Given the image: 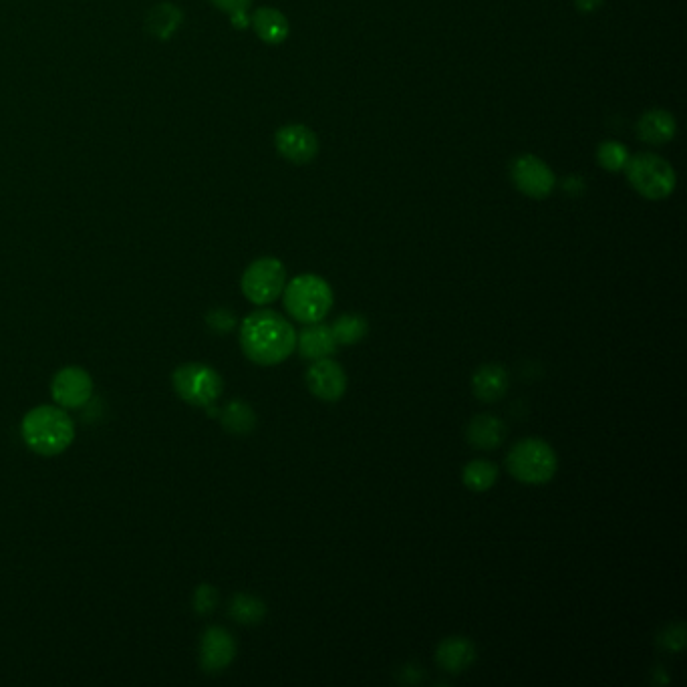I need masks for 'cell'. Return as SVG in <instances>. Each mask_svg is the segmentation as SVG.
<instances>
[{
  "mask_svg": "<svg viewBox=\"0 0 687 687\" xmlns=\"http://www.w3.org/2000/svg\"><path fill=\"white\" fill-rule=\"evenodd\" d=\"M274 144H277L279 154L295 166H305L319 154L317 135L301 123L281 127L274 135Z\"/></svg>",
  "mask_w": 687,
  "mask_h": 687,
  "instance_id": "obj_10",
  "label": "cell"
},
{
  "mask_svg": "<svg viewBox=\"0 0 687 687\" xmlns=\"http://www.w3.org/2000/svg\"><path fill=\"white\" fill-rule=\"evenodd\" d=\"M331 331L337 345H355L367 335L369 325L363 315H341L331 325Z\"/></svg>",
  "mask_w": 687,
  "mask_h": 687,
  "instance_id": "obj_23",
  "label": "cell"
},
{
  "mask_svg": "<svg viewBox=\"0 0 687 687\" xmlns=\"http://www.w3.org/2000/svg\"><path fill=\"white\" fill-rule=\"evenodd\" d=\"M510 387L508 371L498 363H486L472 377V391L484 403L500 401Z\"/></svg>",
  "mask_w": 687,
  "mask_h": 687,
  "instance_id": "obj_14",
  "label": "cell"
},
{
  "mask_svg": "<svg viewBox=\"0 0 687 687\" xmlns=\"http://www.w3.org/2000/svg\"><path fill=\"white\" fill-rule=\"evenodd\" d=\"M172 383L182 401L206 409H210L224 391V381L220 373L206 363L180 365L174 371Z\"/></svg>",
  "mask_w": 687,
  "mask_h": 687,
  "instance_id": "obj_7",
  "label": "cell"
},
{
  "mask_svg": "<svg viewBox=\"0 0 687 687\" xmlns=\"http://www.w3.org/2000/svg\"><path fill=\"white\" fill-rule=\"evenodd\" d=\"M305 381L309 391L323 401H339L347 391V373L331 357L313 361L307 369Z\"/></svg>",
  "mask_w": 687,
  "mask_h": 687,
  "instance_id": "obj_11",
  "label": "cell"
},
{
  "mask_svg": "<svg viewBox=\"0 0 687 687\" xmlns=\"http://www.w3.org/2000/svg\"><path fill=\"white\" fill-rule=\"evenodd\" d=\"M436 661L444 671L452 675L462 673L476 661V647L466 637H448L440 643L436 651Z\"/></svg>",
  "mask_w": 687,
  "mask_h": 687,
  "instance_id": "obj_16",
  "label": "cell"
},
{
  "mask_svg": "<svg viewBox=\"0 0 687 687\" xmlns=\"http://www.w3.org/2000/svg\"><path fill=\"white\" fill-rule=\"evenodd\" d=\"M283 299L287 313L303 325L323 323L333 309V289L317 274L295 277L291 283H287Z\"/></svg>",
  "mask_w": 687,
  "mask_h": 687,
  "instance_id": "obj_3",
  "label": "cell"
},
{
  "mask_svg": "<svg viewBox=\"0 0 687 687\" xmlns=\"http://www.w3.org/2000/svg\"><path fill=\"white\" fill-rule=\"evenodd\" d=\"M51 395L59 407L79 409L93 397V379L81 367H63L51 381Z\"/></svg>",
  "mask_w": 687,
  "mask_h": 687,
  "instance_id": "obj_9",
  "label": "cell"
},
{
  "mask_svg": "<svg viewBox=\"0 0 687 687\" xmlns=\"http://www.w3.org/2000/svg\"><path fill=\"white\" fill-rule=\"evenodd\" d=\"M240 347L256 365H279L295 353L297 331L277 311H254L240 325Z\"/></svg>",
  "mask_w": 687,
  "mask_h": 687,
  "instance_id": "obj_1",
  "label": "cell"
},
{
  "mask_svg": "<svg viewBox=\"0 0 687 687\" xmlns=\"http://www.w3.org/2000/svg\"><path fill=\"white\" fill-rule=\"evenodd\" d=\"M512 182L528 198L542 200L548 198L557 184L553 170L548 168L540 158L524 154L512 162Z\"/></svg>",
  "mask_w": 687,
  "mask_h": 687,
  "instance_id": "obj_8",
  "label": "cell"
},
{
  "mask_svg": "<svg viewBox=\"0 0 687 687\" xmlns=\"http://www.w3.org/2000/svg\"><path fill=\"white\" fill-rule=\"evenodd\" d=\"M266 615V605L246 593H238L230 601V617L240 625H258Z\"/></svg>",
  "mask_w": 687,
  "mask_h": 687,
  "instance_id": "obj_22",
  "label": "cell"
},
{
  "mask_svg": "<svg viewBox=\"0 0 687 687\" xmlns=\"http://www.w3.org/2000/svg\"><path fill=\"white\" fill-rule=\"evenodd\" d=\"M206 321H208V327H210L212 331L220 333V335L230 333V331L236 327V317H234V313L228 311V309H214V311H210L208 317H206Z\"/></svg>",
  "mask_w": 687,
  "mask_h": 687,
  "instance_id": "obj_25",
  "label": "cell"
},
{
  "mask_svg": "<svg viewBox=\"0 0 687 687\" xmlns=\"http://www.w3.org/2000/svg\"><path fill=\"white\" fill-rule=\"evenodd\" d=\"M466 440L476 450H496L506 440V426L500 418L492 414H480L472 418V422L466 428Z\"/></svg>",
  "mask_w": 687,
  "mask_h": 687,
  "instance_id": "obj_15",
  "label": "cell"
},
{
  "mask_svg": "<svg viewBox=\"0 0 687 687\" xmlns=\"http://www.w3.org/2000/svg\"><path fill=\"white\" fill-rule=\"evenodd\" d=\"M337 341L333 337L331 327L323 323H313L307 325L301 333H297V347L295 351L301 353V357L317 361V359H327L335 355L337 351Z\"/></svg>",
  "mask_w": 687,
  "mask_h": 687,
  "instance_id": "obj_13",
  "label": "cell"
},
{
  "mask_svg": "<svg viewBox=\"0 0 687 687\" xmlns=\"http://www.w3.org/2000/svg\"><path fill=\"white\" fill-rule=\"evenodd\" d=\"M629 184L647 200H663L673 194L677 178L673 168L655 154H637L625 166Z\"/></svg>",
  "mask_w": 687,
  "mask_h": 687,
  "instance_id": "obj_6",
  "label": "cell"
},
{
  "mask_svg": "<svg viewBox=\"0 0 687 687\" xmlns=\"http://www.w3.org/2000/svg\"><path fill=\"white\" fill-rule=\"evenodd\" d=\"M603 0H577V7L583 11V13H589V11H595L597 7H601Z\"/></svg>",
  "mask_w": 687,
  "mask_h": 687,
  "instance_id": "obj_29",
  "label": "cell"
},
{
  "mask_svg": "<svg viewBox=\"0 0 687 687\" xmlns=\"http://www.w3.org/2000/svg\"><path fill=\"white\" fill-rule=\"evenodd\" d=\"M210 3L228 15H236V13H246L252 0H210Z\"/></svg>",
  "mask_w": 687,
  "mask_h": 687,
  "instance_id": "obj_27",
  "label": "cell"
},
{
  "mask_svg": "<svg viewBox=\"0 0 687 687\" xmlns=\"http://www.w3.org/2000/svg\"><path fill=\"white\" fill-rule=\"evenodd\" d=\"M240 287L252 305H270L283 295L287 287V268L279 258H258L244 270Z\"/></svg>",
  "mask_w": 687,
  "mask_h": 687,
  "instance_id": "obj_5",
  "label": "cell"
},
{
  "mask_svg": "<svg viewBox=\"0 0 687 687\" xmlns=\"http://www.w3.org/2000/svg\"><path fill=\"white\" fill-rule=\"evenodd\" d=\"M220 422L224 426L226 432L236 434V436H244L250 434L256 426V416H254V409L244 403V401H230L220 414Z\"/></svg>",
  "mask_w": 687,
  "mask_h": 687,
  "instance_id": "obj_20",
  "label": "cell"
},
{
  "mask_svg": "<svg viewBox=\"0 0 687 687\" xmlns=\"http://www.w3.org/2000/svg\"><path fill=\"white\" fill-rule=\"evenodd\" d=\"M506 468L510 476L518 482L540 486L555 478L559 470V458L548 442L538 438H526L512 446V450L506 456Z\"/></svg>",
  "mask_w": 687,
  "mask_h": 687,
  "instance_id": "obj_4",
  "label": "cell"
},
{
  "mask_svg": "<svg viewBox=\"0 0 687 687\" xmlns=\"http://www.w3.org/2000/svg\"><path fill=\"white\" fill-rule=\"evenodd\" d=\"M250 25L254 33L258 35V39L268 45H281L283 41H287L289 31H291L287 17L281 11L270 9V7L258 9L252 15Z\"/></svg>",
  "mask_w": 687,
  "mask_h": 687,
  "instance_id": "obj_18",
  "label": "cell"
},
{
  "mask_svg": "<svg viewBox=\"0 0 687 687\" xmlns=\"http://www.w3.org/2000/svg\"><path fill=\"white\" fill-rule=\"evenodd\" d=\"M236 657V641L224 627H208L200 641V665L206 673L226 669Z\"/></svg>",
  "mask_w": 687,
  "mask_h": 687,
  "instance_id": "obj_12",
  "label": "cell"
},
{
  "mask_svg": "<svg viewBox=\"0 0 687 687\" xmlns=\"http://www.w3.org/2000/svg\"><path fill=\"white\" fill-rule=\"evenodd\" d=\"M597 158H599V164L605 168V170H611V172H619L627 166V160H629V154L625 150V146L617 144V142H605L599 146V152H597Z\"/></svg>",
  "mask_w": 687,
  "mask_h": 687,
  "instance_id": "obj_24",
  "label": "cell"
},
{
  "mask_svg": "<svg viewBox=\"0 0 687 687\" xmlns=\"http://www.w3.org/2000/svg\"><path fill=\"white\" fill-rule=\"evenodd\" d=\"M675 119L669 111L663 109H651L647 111L637 125V135L639 140L651 146H661L667 144L671 137L675 135Z\"/></svg>",
  "mask_w": 687,
  "mask_h": 687,
  "instance_id": "obj_17",
  "label": "cell"
},
{
  "mask_svg": "<svg viewBox=\"0 0 687 687\" xmlns=\"http://www.w3.org/2000/svg\"><path fill=\"white\" fill-rule=\"evenodd\" d=\"M218 605V591L210 585H202L194 593V609L202 615H208L216 609Z\"/></svg>",
  "mask_w": 687,
  "mask_h": 687,
  "instance_id": "obj_26",
  "label": "cell"
},
{
  "mask_svg": "<svg viewBox=\"0 0 687 687\" xmlns=\"http://www.w3.org/2000/svg\"><path fill=\"white\" fill-rule=\"evenodd\" d=\"M498 480V466L490 460H472L462 470V482L472 492H486Z\"/></svg>",
  "mask_w": 687,
  "mask_h": 687,
  "instance_id": "obj_21",
  "label": "cell"
},
{
  "mask_svg": "<svg viewBox=\"0 0 687 687\" xmlns=\"http://www.w3.org/2000/svg\"><path fill=\"white\" fill-rule=\"evenodd\" d=\"M182 21H184V13L178 7H174L172 3H160L148 13L146 29L152 37L166 41V39L174 37V33L182 25Z\"/></svg>",
  "mask_w": 687,
  "mask_h": 687,
  "instance_id": "obj_19",
  "label": "cell"
},
{
  "mask_svg": "<svg viewBox=\"0 0 687 687\" xmlns=\"http://www.w3.org/2000/svg\"><path fill=\"white\" fill-rule=\"evenodd\" d=\"M27 448L39 456H59L75 440V422L59 405H39L27 411L21 422Z\"/></svg>",
  "mask_w": 687,
  "mask_h": 687,
  "instance_id": "obj_2",
  "label": "cell"
},
{
  "mask_svg": "<svg viewBox=\"0 0 687 687\" xmlns=\"http://www.w3.org/2000/svg\"><path fill=\"white\" fill-rule=\"evenodd\" d=\"M230 23L236 29H246V27H250V17H248V13H236V15H230Z\"/></svg>",
  "mask_w": 687,
  "mask_h": 687,
  "instance_id": "obj_28",
  "label": "cell"
}]
</instances>
